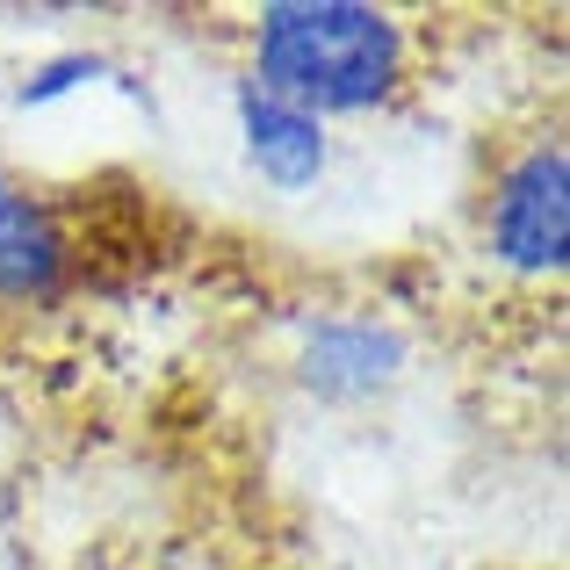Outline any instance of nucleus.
Returning a JSON list of instances; mask_svg holds the SVG:
<instances>
[{"mask_svg":"<svg viewBox=\"0 0 570 570\" xmlns=\"http://www.w3.org/2000/svg\"><path fill=\"white\" fill-rule=\"evenodd\" d=\"M267 95L296 101L325 130L340 116H376L412 80V29L376 0H261L246 29Z\"/></svg>","mask_w":570,"mask_h":570,"instance_id":"f257e3e1","label":"nucleus"},{"mask_svg":"<svg viewBox=\"0 0 570 570\" xmlns=\"http://www.w3.org/2000/svg\"><path fill=\"white\" fill-rule=\"evenodd\" d=\"M476 246L520 282H557L570 267V145L557 130L513 145L491 167L476 203Z\"/></svg>","mask_w":570,"mask_h":570,"instance_id":"f03ea898","label":"nucleus"},{"mask_svg":"<svg viewBox=\"0 0 570 570\" xmlns=\"http://www.w3.org/2000/svg\"><path fill=\"white\" fill-rule=\"evenodd\" d=\"M0 181H8V167H0Z\"/></svg>","mask_w":570,"mask_h":570,"instance_id":"0eeeda50","label":"nucleus"},{"mask_svg":"<svg viewBox=\"0 0 570 570\" xmlns=\"http://www.w3.org/2000/svg\"><path fill=\"white\" fill-rule=\"evenodd\" d=\"M80 246H72L66 209L43 188L0 181V311H43L66 296Z\"/></svg>","mask_w":570,"mask_h":570,"instance_id":"39448f33","label":"nucleus"},{"mask_svg":"<svg viewBox=\"0 0 570 570\" xmlns=\"http://www.w3.org/2000/svg\"><path fill=\"white\" fill-rule=\"evenodd\" d=\"M95 87H116V95H130L138 109H153V87H145L130 66H116L109 51H95V43H72V51L37 58V66L14 80V109L37 116V109H58V101H72V95H95Z\"/></svg>","mask_w":570,"mask_h":570,"instance_id":"423d86ee","label":"nucleus"},{"mask_svg":"<svg viewBox=\"0 0 570 570\" xmlns=\"http://www.w3.org/2000/svg\"><path fill=\"white\" fill-rule=\"evenodd\" d=\"M232 130H238V153H246L253 181L275 188V195H311L333 174V130L318 116H304L296 101L267 95L246 72L232 87Z\"/></svg>","mask_w":570,"mask_h":570,"instance_id":"20e7f679","label":"nucleus"},{"mask_svg":"<svg viewBox=\"0 0 570 570\" xmlns=\"http://www.w3.org/2000/svg\"><path fill=\"white\" fill-rule=\"evenodd\" d=\"M289 368H296V390L311 404H325V412H368V404H383L404 383L412 333L390 311L333 304V311H311L296 325V362Z\"/></svg>","mask_w":570,"mask_h":570,"instance_id":"7ed1b4c3","label":"nucleus"}]
</instances>
